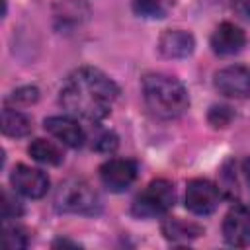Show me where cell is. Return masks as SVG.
I'll use <instances>...</instances> for the list:
<instances>
[{"mask_svg": "<svg viewBox=\"0 0 250 250\" xmlns=\"http://www.w3.org/2000/svg\"><path fill=\"white\" fill-rule=\"evenodd\" d=\"M92 148H96L98 152H113L117 148V135L111 131H102L96 139Z\"/></svg>", "mask_w": 250, "mask_h": 250, "instance_id": "obj_21", "label": "cell"}, {"mask_svg": "<svg viewBox=\"0 0 250 250\" xmlns=\"http://www.w3.org/2000/svg\"><path fill=\"white\" fill-rule=\"evenodd\" d=\"M137 178V162L129 158H109L100 166V180L102 184L113 191H125Z\"/></svg>", "mask_w": 250, "mask_h": 250, "instance_id": "obj_6", "label": "cell"}, {"mask_svg": "<svg viewBox=\"0 0 250 250\" xmlns=\"http://www.w3.org/2000/svg\"><path fill=\"white\" fill-rule=\"evenodd\" d=\"M244 43H246L244 31L230 21H223L211 35V47L221 57H230L240 53Z\"/></svg>", "mask_w": 250, "mask_h": 250, "instance_id": "obj_10", "label": "cell"}, {"mask_svg": "<svg viewBox=\"0 0 250 250\" xmlns=\"http://www.w3.org/2000/svg\"><path fill=\"white\" fill-rule=\"evenodd\" d=\"M162 234L170 242H189L203 234V227L191 221H182L176 217H170L162 223Z\"/></svg>", "mask_w": 250, "mask_h": 250, "instance_id": "obj_13", "label": "cell"}, {"mask_svg": "<svg viewBox=\"0 0 250 250\" xmlns=\"http://www.w3.org/2000/svg\"><path fill=\"white\" fill-rule=\"evenodd\" d=\"M133 12L139 18L160 20L166 16V4L164 0H133Z\"/></svg>", "mask_w": 250, "mask_h": 250, "instance_id": "obj_16", "label": "cell"}, {"mask_svg": "<svg viewBox=\"0 0 250 250\" xmlns=\"http://www.w3.org/2000/svg\"><path fill=\"white\" fill-rule=\"evenodd\" d=\"M55 207L61 213L76 215H96L102 209L98 193L84 180H66L59 186L55 193Z\"/></svg>", "mask_w": 250, "mask_h": 250, "instance_id": "obj_3", "label": "cell"}, {"mask_svg": "<svg viewBox=\"0 0 250 250\" xmlns=\"http://www.w3.org/2000/svg\"><path fill=\"white\" fill-rule=\"evenodd\" d=\"M45 129L62 145L70 146V148H78L84 145L86 135L82 131V127L78 125V121H74L72 117L66 115H53L45 119Z\"/></svg>", "mask_w": 250, "mask_h": 250, "instance_id": "obj_11", "label": "cell"}, {"mask_svg": "<svg viewBox=\"0 0 250 250\" xmlns=\"http://www.w3.org/2000/svg\"><path fill=\"white\" fill-rule=\"evenodd\" d=\"M37 98H39V90L35 86H23V88H18L16 92H12L8 102L16 104V105H29V104L37 102Z\"/></svg>", "mask_w": 250, "mask_h": 250, "instance_id": "obj_19", "label": "cell"}, {"mask_svg": "<svg viewBox=\"0 0 250 250\" xmlns=\"http://www.w3.org/2000/svg\"><path fill=\"white\" fill-rule=\"evenodd\" d=\"M215 88L219 94L234 100L250 98V70L240 64L221 68L215 74Z\"/></svg>", "mask_w": 250, "mask_h": 250, "instance_id": "obj_8", "label": "cell"}, {"mask_svg": "<svg viewBox=\"0 0 250 250\" xmlns=\"http://www.w3.org/2000/svg\"><path fill=\"white\" fill-rule=\"evenodd\" d=\"M0 209H2V219L4 221H10V219H18L21 213H23V207L20 203V199L16 195H12L10 191H2V203H0Z\"/></svg>", "mask_w": 250, "mask_h": 250, "instance_id": "obj_18", "label": "cell"}, {"mask_svg": "<svg viewBox=\"0 0 250 250\" xmlns=\"http://www.w3.org/2000/svg\"><path fill=\"white\" fill-rule=\"evenodd\" d=\"M174 205V186L168 180H152L133 201V215L139 219L160 217Z\"/></svg>", "mask_w": 250, "mask_h": 250, "instance_id": "obj_4", "label": "cell"}, {"mask_svg": "<svg viewBox=\"0 0 250 250\" xmlns=\"http://www.w3.org/2000/svg\"><path fill=\"white\" fill-rule=\"evenodd\" d=\"M29 242V234L25 229L14 225V227H6L4 229V246L8 250H20L25 248Z\"/></svg>", "mask_w": 250, "mask_h": 250, "instance_id": "obj_17", "label": "cell"}, {"mask_svg": "<svg viewBox=\"0 0 250 250\" xmlns=\"http://www.w3.org/2000/svg\"><path fill=\"white\" fill-rule=\"evenodd\" d=\"M232 109L227 107V105H213L211 111H209V123L213 127H227L232 119Z\"/></svg>", "mask_w": 250, "mask_h": 250, "instance_id": "obj_20", "label": "cell"}, {"mask_svg": "<svg viewBox=\"0 0 250 250\" xmlns=\"http://www.w3.org/2000/svg\"><path fill=\"white\" fill-rule=\"evenodd\" d=\"M143 98L148 111L160 119H176L189 105V96L184 84L168 74L152 72L143 78Z\"/></svg>", "mask_w": 250, "mask_h": 250, "instance_id": "obj_2", "label": "cell"}, {"mask_svg": "<svg viewBox=\"0 0 250 250\" xmlns=\"http://www.w3.org/2000/svg\"><path fill=\"white\" fill-rule=\"evenodd\" d=\"M119 96L117 84L94 66L70 72L61 88V105L74 117L98 123L105 119Z\"/></svg>", "mask_w": 250, "mask_h": 250, "instance_id": "obj_1", "label": "cell"}, {"mask_svg": "<svg viewBox=\"0 0 250 250\" xmlns=\"http://www.w3.org/2000/svg\"><path fill=\"white\" fill-rule=\"evenodd\" d=\"M232 10L244 21H250V0H232Z\"/></svg>", "mask_w": 250, "mask_h": 250, "instance_id": "obj_22", "label": "cell"}, {"mask_svg": "<svg viewBox=\"0 0 250 250\" xmlns=\"http://www.w3.org/2000/svg\"><path fill=\"white\" fill-rule=\"evenodd\" d=\"M33 125H31V119L14 109V107H6L2 109V133L8 135V137H14V139H21V137H27L31 133Z\"/></svg>", "mask_w": 250, "mask_h": 250, "instance_id": "obj_14", "label": "cell"}, {"mask_svg": "<svg viewBox=\"0 0 250 250\" xmlns=\"http://www.w3.org/2000/svg\"><path fill=\"white\" fill-rule=\"evenodd\" d=\"M223 238L227 244L236 248L250 246V211L244 205H234L225 215Z\"/></svg>", "mask_w": 250, "mask_h": 250, "instance_id": "obj_9", "label": "cell"}, {"mask_svg": "<svg viewBox=\"0 0 250 250\" xmlns=\"http://www.w3.org/2000/svg\"><path fill=\"white\" fill-rule=\"evenodd\" d=\"M221 199V189L203 178H195L189 180L186 186V207L193 213V215H211Z\"/></svg>", "mask_w": 250, "mask_h": 250, "instance_id": "obj_5", "label": "cell"}, {"mask_svg": "<svg viewBox=\"0 0 250 250\" xmlns=\"http://www.w3.org/2000/svg\"><path fill=\"white\" fill-rule=\"evenodd\" d=\"M10 184H12L14 191H18L29 199H39L49 189V178L45 176V172H41L39 168H31L27 164H18L12 170Z\"/></svg>", "mask_w": 250, "mask_h": 250, "instance_id": "obj_7", "label": "cell"}, {"mask_svg": "<svg viewBox=\"0 0 250 250\" xmlns=\"http://www.w3.org/2000/svg\"><path fill=\"white\" fill-rule=\"evenodd\" d=\"M195 39L184 29H166L158 39V51L166 59H186L193 53Z\"/></svg>", "mask_w": 250, "mask_h": 250, "instance_id": "obj_12", "label": "cell"}, {"mask_svg": "<svg viewBox=\"0 0 250 250\" xmlns=\"http://www.w3.org/2000/svg\"><path fill=\"white\" fill-rule=\"evenodd\" d=\"M29 156L41 164H49V166H57L62 162V152L61 148L53 143V141H47V139H35L29 148H27Z\"/></svg>", "mask_w": 250, "mask_h": 250, "instance_id": "obj_15", "label": "cell"}]
</instances>
